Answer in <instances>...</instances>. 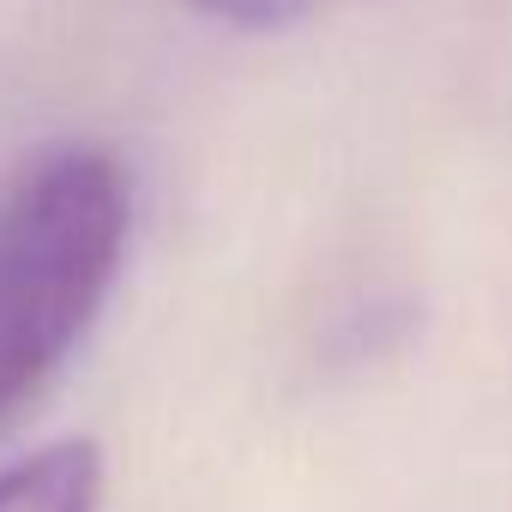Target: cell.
Returning a JSON list of instances; mask_svg holds the SVG:
<instances>
[{"mask_svg": "<svg viewBox=\"0 0 512 512\" xmlns=\"http://www.w3.org/2000/svg\"><path fill=\"white\" fill-rule=\"evenodd\" d=\"M133 241V181L103 145H43L0 181V422L103 314Z\"/></svg>", "mask_w": 512, "mask_h": 512, "instance_id": "cell-1", "label": "cell"}, {"mask_svg": "<svg viewBox=\"0 0 512 512\" xmlns=\"http://www.w3.org/2000/svg\"><path fill=\"white\" fill-rule=\"evenodd\" d=\"M0 512H103V458L91 440H55L0 470Z\"/></svg>", "mask_w": 512, "mask_h": 512, "instance_id": "cell-2", "label": "cell"}, {"mask_svg": "<svg viewBox=\"0 0 512 512\" xmlns=\"http://www.w3.org/2000/svg\"><path fill=\"white\" fill-rule=\"evenodd\" d=\"M193 13L223 19V25H284L296 13H308L314 0H187Z\"/></svg>", "mask_w": 512, "mask_h": 512, "instance_id": "cell-3", "label": "cell"}]
</instances>
